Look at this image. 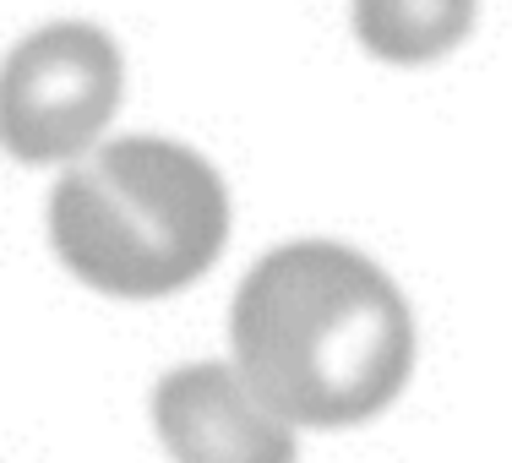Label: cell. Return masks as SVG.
Wrapping results in <instances>:
<instances>
[{
    "label": "cell",
    "instance_id": "cell-1",
    "mask_svg": "<svg viewBox=\"0 0 512 463\" xmlns=\"http://www.w3.org/2000/svg\"><path fill=\"white\" fill-rule=\"evenodd\" d=\"M414 322L376 262L300 240L235 295V371L284 425H360L409 382Z\"/></svg>",
    "mask_w": 512,
    "mask_h": 463
},
{
    "label": "cell",
    "instance_id": "cell-2",
    "mask_svg": "<svg viewBox=\"0 0 512 463\" xmlns=\"http://www.w3.org/2000/svg\"><path fill=\"white\" fill-rule=\"evenodd\" d=\"M229 235V197L213 164L180 142L126 137L60 175L50 240L82 284L158 300L202 278Z\"/></svg>",
    "mask_w": 512,
    "mask_h": 463
},
{
    "label": "cell",
    "instance_id": "cell-3",
    "mask_svg": "<svg viewBox=\"0 0 512 463\" xmlns=\"http://www.w3.org/2000/svg\"><path fill=\"white\" fill-rule=\"evenodd\" d=\"M120 55L88 22H55L0 66V148L22 164L82 158L120 104Z\"/></svg>",
    "mask_w": 512,
    "mask_h": 463
},
{
    "label": "cell",
    "instance_id": "cell-4",
    "mask_svg": "<svg viewBox=\"0 0 512 463\" xmlns=\"http://www.w3.org/2000/svg\"><path fill=\"white\" fill-rule=\"evenodd\" d=\"M153 425L175 463H295V425L278 420L235 365L169 371L153 393Z\"/></svg>",
    "mask_w": 512,
    "mask_h": 463
},
{
    "label": "cell",
    "instance_id": "cell-5",
    "mask_svg": "<svg viewBox=\"0 0 512 463\" xmlns=\"http://www.w3.org/2000/svg\"><path fill=\"white\" fill-rule=\"evenodd\" d=\"M480 0H355L360 44L387 66H425L458 50Z\"/></svg>",
    "mask_w": 512,
    "mask_h": 463
}]
</instances>
